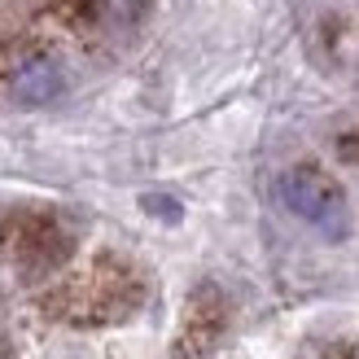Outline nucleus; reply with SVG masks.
<instances>
[{
  "mask_svg": "<svg viewBox=\"0 0 359 359\" xmlns=\"http://www.w3.org/2000/svg\"><path fill=\"white\" fill-rule=\"evenodd\" d=\"M140 298H145V285H140L136 267L114 255H101L83 272L66 276L53 294H44V311L53 320H66V325L97 329L128 320L140 307Z\"/></svg>",
  "mask_w": 359,
  "mask_h": 359,
  "instance_id": "f257e3e1",
  "label": "nucleus"
},
{
  "mask_svg": "<svg viewBox=\"0 0 359 359\" xmlns=\"http://www.w3.org/2000/svg\"><path fill=\"white\" fill-rule=\"evenodd\" d=\"M276 193H280L285 210L298 215L302 224L320 228L325 237L342 241L346 232H351V206H346V193H342V184H337L329 171H320V167H311V163H298V167H290V171L280 175Z\"/></svg>",
  "mask_w": 359,
  "mask_h": 359,
  "instance_id": "f03ea898",
  "label": "nucleus"
},
{
  "mask_svg": "<svg viewBox=\"0 0 359 359\" xmlns=\"http://www.w3.org/2000/svg\"><path fill=\"white\" fill-rule=\"evenodd\" d=\"M75 255V232H70L57 215L44 210H22V224H18V241H13V263L22 267L27 280H40L48 272Z\"/></svg>",
  "mask_w": 359,
  "mask_h": 359,
  "instance_id": "7ed1b4c3",
  "label": "nucleus"
},
{
  "mask_svg": "<svg viewBox=\"0 0 359 359\" xmlns=\"http://www.w3.org/2000/svg\"><path fill=\"white\" fill-rule=\"evenodd\" d=\"M228 333V298L219 285L202 280L184 302L180 316V333L171 342V359H202L219 346V337Z\"/></svg>",
  "mask_w": 359,
  "mask_h": 359,
  "instance_id": "20e7f679",
  "label": "nucleus"
},
{
  "mask_svg": "<svg viewBox=\"0 0 359 359\" xmlns=\"http://www.w3.org/2000/svg\"><path fill=\"white\" fill-rule=\"evenodd\" d=\"M62 83H66L62 66H57V57H48V53H27V57L9 70V97L18 105H27V110L48 105L62 93Z\"/></svg>",
  "mask_w": 359,
  "mask_h": 359,
  "instance_id": "39448f33",
  "label": "nucleus"
}]
</instances>
